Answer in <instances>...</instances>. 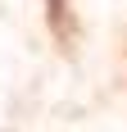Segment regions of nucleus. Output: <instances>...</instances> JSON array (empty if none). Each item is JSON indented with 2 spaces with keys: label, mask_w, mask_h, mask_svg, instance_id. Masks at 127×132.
<instances>
[{
  "label": "nucleus",
  "mask_w": 127,
  "mask_h": 132,
  "mask_svg": "<svg viewBox=\"0 0 127 132\" xmlns=\"http://www.w3.org/2000/svg\"><path fill=\"white\" fill-rule=\"evenodd\" d=\"M50 9H46V18H50V32L59 41H73V23H68V5L63 0H46Z\"/></svg>",
  "instance_id": "f257e3e1"
}]
</instances>
